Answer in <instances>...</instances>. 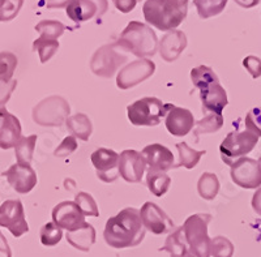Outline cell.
<instances>
[{"mask_svg":"<svg viewBox=\"0 0 261 257\" xmlns=\"http://www.w3.org/2000/svg\"><path fill=\"white\" fill-rule=\"evenodd\" d=\"M127 62V57L119 51L115 43L105 44L98 48L90 60V68L93 73L99 77H113L119 67H122Z\"/></svg>","mask_w":261,"mask_h":257,"instance_id":"cell-8","label":"cell"},{"mask_svg":"<svg viewBox=\"0 0 261 257\" xmlns=\"http://www.w3.org/2000/svg\"><path fill=\"white\" fill-rule=\"evenodd\" d=\"M234 2L243 8H252V7L257 6L260 0H234Z\"/></svg>","mask_w":261,"mask_h":257,"instance_id":"cell-47","label":"cell"},{"mask_svg":"<svg viewBox=\"0 0 261 257\" xmlns=\"http://www.w3.org/2000/svg\"><path fill=\"white\" fill-rule=\"evenodd\" d=\"M16 86H17V81L15 79H12V80L0 79V109L6 106Z\"/></svg>","mask_w":261,"mask_h":257,"instance_id":"cell-42","label":"cell"},{"mask_svg":"<svg viewBox=\"0 0 261 257\" xmlns=\"http://www.w3.org/2000/svg\"><path fill=\"white\" fill-rule=\"evenodd\" d=\"M21 123L7 109H0V149L15 148L21 139Z\"/></svg>","mask_w":261,"mask_h":257,"instance_id":"cell-20","label":"cell"},{"mask_svg":"<svg viewBox=\"0 0 261 257\" xmlns=\"http://www.w3.org/2000/svg\"><path fill=\"white\" fill-rule=\"evenodd\" d=\"M74 202L81 210V213L85 217H98L99 216V210H98L97 204H95L94 198L86 192H79L74 197Z\"/></svg>","mask_w":261,"mask_h":257,"instance_id":"cell-37","label":"cell"},{"mask_svg":"<svg viewBox=\"0 0 261 257\" xmlns=\"http://www.w3.org/2000/svg\"><path fill=\"white\" fill-rule=\"evenodd\" d=\"M37 135H30V136H22L17 145L15 146V154L17 158V162L30 163L33 160V154L36 149Z\"/></svg>","mask_w":261,"mask_h":257,"instance_id":"cell-31","label":"cell"},{"mask_svg":"<svg viewBox=\"0 0 261 257\" xmlns=\"http://www.w3.org/2000/svg\"><path fill=\"white\" fill-rule=\"evenodd\" d=\"M140 218L145 230L150 231L154 235L167 234L174 228V222L158 205L154 202H145L140 209Z\"/></svg>","mask_w":261,"mask_h":257,"instance_id":"cell-13","label":"cell"},{"mask_svg":"<svg viewBox=\"0 0 261 257\" xmlns=\"http://www.w3.org/2000/svg\"><path fill=\"white\" fill-rule=\"evenodd\" d=\"M146 169V161L140 151L127 149L119 154V174L127 183H140Z\"/></svg>","mask_w":261,"mask_h":257,"instance_id":"cell-16","label":"cell"},{"mask_svg":"<svg viewBox=\"0 0 261 257\" xmlns=\"http://www.w3.org/2000/svg\"><path fill=\"white\" fill-rule=\"evenodd\" d=\"M77 141H76V137L73 136H67L64 140L62 141V144L55 149L54 151V156L55 157H59V158H65L71 156L76 149H77Z\"/></svg>","mask_w":261,"mask_h":257,"instance_id":"cell-41","label":"cell"},{"mask_svg":"<svg viewBox=\"0 0 261 257\" xmlns=\"http://www.w3.org/2000/svg\"><path fill=\"white\" fill-rule=\"evenodd\" d=\"M211 221V214L197 213L188 217L181 226L184 237L195 257H211L212 239L208 235V225Z\"/></svg>","mask_w":261,"mask_h":257,"instance_id":"cell-4","label":"cell"},{"mask_svg":"<svg viewBox=\"0 0 261 257\" xmlns=\"http://www.w3.org/2000/svg\"><path fill=\"white\" fill-rule=\"evenodd\" d=\"M258 163H260V166H261V157L258 158Z\"/></svg>","mask_w":261,"mask_h":257,"instance_id":"cell-50","label":"cell"},{"mask_svg":"<svg viewBox=\"0 0 261 257\" xmlns=\"http://www.w3.org/2000/svg\"><path fill=\"white\" fill-rule=\"evenodd\" d=\"M172 2H174V3H175L180 9H183V11H187L188 2H190V0H172Z\"/></svg>","mask_w":261,"mask_h":257,"instance_id":"cell-48","label":"cell"},{"mask_svg":"<svg viewBox=\"0 0 261 257\" xmlns=\"http://www.w3.org/2000/svg\"><path fill=\"white\" fill-rule=\"evenodd\" d=\"M107 0H76L69 4L65 11L67 16L74 21L76 24H80L84 21H89L92 18L101 17L107 11Z\"/></svg>","mask_w":261,"mask_h":257,"instance_id":"cell-18","label":"cell"},{"mask_svg":"<svg viewBox=\"0 0 261 257\" xmlns=\"http://www.w3.org/2000/svg\"><path fill=\"white\" fill-rule=\"evenodd\" d=\"M115 44L119 50L134 54L140 59L154 57L158 50V39L154 30L140 21H130Z\"/></svg>","mask_w":261,"mask_h":257,"instance_id":"cell-2","label":"cell"},{"mask_svg":"<svg viewBox=\"0 0 261 257\" xmlns=\"http://www.w3.org/2000/svg\"><path fill=\"white\" fill-rule=\"evenodd\" d=\"M2 175L6 177L9 186L17 193L32 192L38 183V177L30 163L16 162Z\"/></svg>","mask_w":261,"mask_h":257,"instance_id":"cell-15","label":"cell"},{"mask_svg":"<svg viewBox=\"0 0 261 257\" xmlns=\"http://www.w3.org/2000/svg\"><path fill=\"white\" fill-rule=\"evenodd\" d=\"M154 71V62H151L150 59H146V58L137 59L135 62H130L129 64L119 71L118 77H116V85L122 90L132 89L143 81L148 80L149 77L153 76Z\"/></svg>","mask_w":261,"mask_h":257,"instance_id":"cell-9","label":"cell"},{"mask_svg":"<svg viewBox=\"0 0 261 257\" xmlns=\"http://www.w3.org/2000/svg\"><path fill=\"white\" fill-rule=\"evenodd\" d=\"M244 68L249 72L252 79H258L261 77V59L253 55H249L243 60Z\"/></svg>","mask_w":261,"mask_h":257,"instance_id":"cell-43","label":"cell"},{"mask_svg":"<svg viewBox=\"0 0 261 257\" xmlns=\"http://www.w3.org/2000/svg\"><path fill=\"white\" fill-rule=\"evenodd\" d=\"M113 2L118 11L122 13H129L130 11H134L140 0H113Z\"/></svg>","mask_w":261,"mask_h":257,"instance_id":"cell-44","label":"cell"},{"mask_svg":"<svg viewBox=\"0 0 261 257\" xmlns=\"http://www.w3.org/2000/svg\"><path fill=\"white\" fill-rule=\"evenodd\" d=\"M59 46L58 39H48L43 37H38L33 42V50L38 53L41 63H47L59 50Z\"/></svg>","mask_w":261,"mask_h":257,"instance_id":"cell-32","label":"cell"},{"mask_svg":"<svg viewBox=\"0 0 261 257\" xmlns=\"http://www.w3.org/2000/svg\"><path fill=\"white\" fill-rule=\"evenodd\" d=\"M16 67H17V58L15 54L9 51H2L0 53V79L12 80Z\"/></svg>","mask_w":261,"mask_h":257,"instance_id":"cell-36","label":"cell"},{"mask_svg":"<svg viewBox=\"0 0 261 257\" xmlns=\"http://www.w3.org/2000/svg\"><path fill=\"white\" fill-rule=\"evenodd\" d=\"M191 81H192L193 85H195L196 88H199L200 90L208 88L212 84L220 83L217 74L214 73L209 67H206V65H199V67L193 68L192 71H191Z\"/></svg>","mask_w":261,"mask_h":257,"instance_id":"cell-30","label":"cell"},{"mask_svg":"<svg viewBox=\"0 0 261 257\" xmlns=\"http://www.w3.org/2000/svg\"><path fill=\"white\" fill-rule=\"evenodd\" d=\"M143 13L149 25L162 32L174 30L187 17V11L179 8L172 0H146Z\"/></svg>","mask_w":261,"mask_h":257,"instance_id":"cell-3","label":"cell"},{"mask_svg":"<svg viewBox=\"0 0 261 257\" xmlns=\"http://www.w3.org/2000/svg\"><path fill=\"white\" fill-rule=\"evenodd\" d=\"M146 186L153 195L157 196V197H162V196L166 195L170 186H171V177L166 172L148 171Z\"/></svg>","mask_w":261,"mask_h":257,"instance_id":"cell-28","label":"cell"},{"mask_svg":"<svg viewBox=\"0 0 261 257\" xmlns=\"http://www.w3.org/2000/svg\"><path fill=\"white\" fill-rule=\"evenodd\" d=\"M24 2L25 0H6L3 7L0 8V22L13 20L20 12Z\"/></svg>","mask_w":261,"mask_h":257,"instance_id":"cell-39","label":"cell"},{"mask_svg":"<svg viewBox=\"0 0 261 257\" xmlns=\"http://www.w3.org/2000/svg\"><path fill=\"white\" fill-rule=\"evenodd\" d=\"M67 128L72 133V136L76 139H80L83 141H88L93 132V125L89 116L85 114H76L73 116H69L65 121Z\"/></svg>","mask_w":261,"mask_h":257,"instance_id":"cell-25","label":"cell"},{"mask_svg":"<svg viewBox=\"0 0 261 257\" xmlns=\"http://www.w3.org/2000/svg\"><path fill=\"white\" fill-rule=\"evenodd\" d=\"M252 208L258 216H261V188H258L252 197Z\"/></svg>","mask_w":261,"mask_h":257,"instance_id":"cell-46","label":"cell"},{"mask_svg":"<svg viewBox=\"0 0 261 257\" xmlns=\"http://www.w3.org/2000/svg\"><path fill=\"white\" fill-rule=\"evenodd\" d=\"M54 223H57L60 228L67 231L77 230L85 225V216L76 205L74 201H63L53 209Z\"/></svg>","mask_w":261,"mask_h":257,"instance_id":"cell-17","label":"cell"},{"mask_svg":"<svg viewBox=\"0 0 261 257\" xmlns=\"http://www.w3.org/2000/svg\"><path fill=\"white\" fill-rule=\"evenodd\" d=\"M34 29L39 33V37L48 39H58L63 36L65 27L60 21L57 20H43L36 25Z\"/></svg>","mask_w":261,"mask_h":257,"instance_id":"cell-34","label":"cell"},{"mask_svg":"<svg viewBox=\"0 0 261 257\" xmlns=\"http://www.w3.org/2000/svg\"><path fill=\"white\" fill-rule=\"evenodd\" d=\"M4 2H6V0H0V8H2V7H3Z\"/></svg>","mask_w":261,"mask_h":257,"instance_id":"cell-49","label":"cell"},{"mask_svg":"<svg viewBox=\"0 0 261 257\" xmlns=\"http://www.w3.org/2000/svg\"><path fill=\"white\" fill-rule=\"evenodd\" d=\"M68 102L59 95H53V97L42 99L34 110H33V120L37 124L45 125V127H57L62 125L67 119L69 118Z\"/></svg>","mask_w":261,"mask_h":257,"instance_id":"cell-6","label":"cell"},{"mask_svg":"<svg viewBox=\"0 0 261 257\" xmlns=\"http://www.w3.org/2000/svg\"><path fill=\"white\" fill-rule=\"evenodd\" d=\"M76 0H45V6L48 9L54 8H67L69 4H72Z\"/></svg>","mask_w":261,"mask_h":257,"instance_id":"cell-45","label":"cell"},{"mask_svg":"<svg viewBox=\"0 0 261 257\" xmlns=\"http://www.w3.org/2000/svg\"><path fill=\"white\" fill-rule=\"evenodd\" d=\"M103 237L110 247L116 249L136 247L145 238L140 210L135 208H125L115 217L107 219Z\"/></svg>","mask_w":261,"mask_h":257,"instance_id":"cell-1","label":"cell"},{"mask_svg":"<svg viewBox=\"0 0 261 257\" xmlns=\"http://www.w3.org/2000/svg\"><path fill=\"white\" fill-rule=\"evenodd\" d=\"M258 142V137L249 131H234L230 132L220 145L221 158L223 163L231 166L238 160L246 157L247 154L255 149Z\"/></svg>","mask_w":261,"mask_h":257,"instance_id":"cell-7","label":"cell"},{"mask_svg":"<svg viewBox=\"0 0 261 257\" xmlns=\"http://www.w3.org/2000/svg\"><path fill=\"white\" fill-rule=\"evenodd\" d=\"M128 120L136 127H154L166 115L165 104L155 97H145L127 107Z\"/></svg>","mask_w":261,"mask_h":257,"instance_id":"cell-5","label":"cell"},{"mask_svg":"<svg viewBox=\"0 0 261 257\" xmlns=\"http://www.w3.org/2000/svg\"><path fill=\"white\" fill-rule=\"evenodd\" d=\"M234 254V245L227 238L216 237L212 239L211 256L213 257H232Z\"/></svg>","mask_w":261,"mask_h":257,"instance_id":"cell-38","label":"cell"},{"mask_svg":"<svg viewBox=\"0 0 261 257\" xmlns=\"http://www.w3.org/2000/svg\"><path fill=\"white\" fill-rule=\"evenodd\" d=\"M0 227L8 228L15 238L22 237L29 231L24 205L20 200H7L0 205Z\"/></svg>","mask_w":261,"mask_h":257,"instance_id":"cell-10","label":"cell"},{"mask_svg":"<svg viewBox=\"0 0 261 257\" xmlns=\"http://www.w3.org/2000/svg\"><path fill=\"white\" fill-rule=\"evenodd\" d=\"M247 131L252 132L257 137H261V107H253L247 113L246 119Z\"/></svg>","mask_w":261,"mask_h":257,"instance_id":"cell-40","label":"cell"},{"mask_svg":"<svg viewBox=\"0 0 261 257\" xmlns=\"http://www.w3.org/2000/svg\"><path fill=\"white\" fill-rule=\"evenodd\" d=\"M186 47H187V37L180 30H170L158 42L161 57L169 63L178 59Z\"/></svg>","mask_w":261,"mask_h":257,"instance_id":"cell-21","label":"cell"},{"mask_svg":"<svg viewBox=\"0 0 261 257\" xmlns=\"http://www.w3.org/2000/svg\"><path fill=\"white\" fill-rule=\"evenodd\" d=\"M67 242L79 251H90L92 245L95 243V228L86 222L77 230L67 231Z\"/></svg>","mask_w":261,"mask_h":257,"instance_id":"cell-23","label":"cell"},{"mask_svg":"<svg viewBox=\"0 0 261 257\" xmlns=\"http://www.w3.org/2000/svg\"><path fill=\"white\" fill-rule=\"evenodd\" d=\"M199 16L204 20L220 15L225 9L227 0H193Z\"/></svg>","mask_w":261,"mask_h":257,"instance_id":"cell-33","label":"cell"},{"mask_svg":"<svg viewBox=\"0 0 261 257\" xmlns=\"http://www.w3.org/2000/svg\"><path fill=\"white\" fill-rule=\"evenodd\" d=\"M97 176L105 183H113L119 177V154L113 149L99 148L90 156Z\"/></svg>","mask_w":261,"mask_h":257,"instance_id":"cell-12","label":"cell"},{"mask_svg":"<svg viewBox=\"0 0 261 257\" xmlns=\"http://www.w3.org/2000/svg\"><path fill=\"white\" fill-rule=\"evenodd\" d=\"M39 238H41V243L46 247H53L57 245L58 243L62 240L63 238V230L54 222H48L43 227L41 228L39 233Z\"/></svg>","mask_w":261,"mask_h":257,"instance_id":"cell-35","label":"cell"},{"mask_svg":"<svg viewBox=\"0 0 261 257\" xmlns=\"http://www.w3.org/2000/svg\"><path fill=\"white\" fill-rule=\"evenodd\" d=\"M146 161L148 171L166 172L171 169H175L174 163V154L169 148L161 144H151L144 148L141 151Z\"/></svg>","mask_w":261,"mask_h":257,"instance_id":"cell-19","label":"cell"},{"mask_svg":"<svg viewBox=\"0 0 261 257\" xmlns=\"http://www.w3.org/2000/svg\"><path fill=\"white\" fill-rule=\"evenodd\" d=\"M200 98L202 102V111H211V113L222 115V111L228 105L227 93L221 86L220 83L212 84L208 88L200 90Z\"/></svg>","mask_w":261,"mask_h":257,"instance_id":"cell-22","label":"cell"},{"mask_svg":"<svg viewBox=\"0 0 261 257\" xmlns=\"http://www.w3.org/2000/svg\"><path fill=\"white\" fill-rule=\"evenodd\" d=\"M165 125L172 136L183 137L193 130L195 118L188 109L174 106L171 104H165Z\"/></svg>","mask_w":261,"mask_h":257,"instance_id":"cell-14","label":"cell"},{"mask_svg":"<svg viewBox=\"0 0 261 257\" xmlns=\"http://www.w3.org/2000/svg\"><path fill=\"white\" fill-rule=\"evenodd\" d=\"M223 127V116L217 115V114H208L204 118L200 119L196 123V127L193 130V136H195L196 141H199L200 136L205 135V133H214L217 131H220Z\"/></svg>","mask_w":261,"mask_h":257,"instance_id":"cell-29","label":"cell"},{"mask_svg":"<svg viewBox=\"0 0 261 257\" xmlns=\"http://www.w3.org/2000/svg\"><path fill=\"white\" fill-rule=\"evenodd\" d=\"M176 149H178L179 153V162L176 163L175 167L183 166L187 170H192L193 167H196L202 156L206 154V150H195V149L190 148L187 142L176 144Z\"/></svg>","mask_w":261,"mask_h":257,"instance_id":"cell-26","label":"cell"},{"mask_svg":"<svg viewBox=\"0 0 261 257\" xmlns=\"http://www.w3.org/2000/svg\"><path fill=\"white\" fill-rule=\"evenodd\" d=\"M160 251L169 252L170 257H195L184 237L183 227H178L175 231H172Z\"/></svg>","mask_w":261,"mask_h":257,"instance_id":"cell-24","label":"cell"},{"mask_svg":"<svg viewBox=\"0 0 261 257\" xmlns=\"http://www.w3.org/2000/svg\"><path fill=\"white\" fill-rule=\"evenodd\" d=\"M197 192L204 200L212 201L220 192V181L213 172H204L197 183Z\"/></svg>","mask_w":261,"mask_h":257,"instance_id":"cell-27","label":"cell"},{"mask_svg":"<svg viewBox=\"0 0 261 257\" xmlns=\"http://www.w3.org/2000/svg\"><path fill=\"white\" fill-rule=\"evenodd\" d=\"M231 179L237 186L256 189L261 186V166L258 161L243 157L231 165Z\"/></svg>","mask_w":261,"mask_h":257,"instance_id":"cell-11","label":"cell"}]
</instances>
